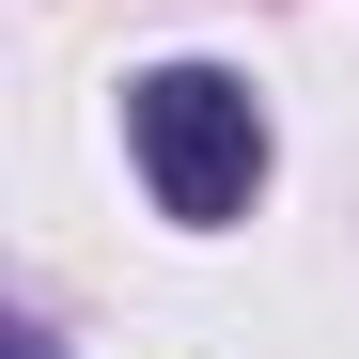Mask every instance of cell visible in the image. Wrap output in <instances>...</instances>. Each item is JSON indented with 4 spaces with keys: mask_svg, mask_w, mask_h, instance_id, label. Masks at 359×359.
<instances>
[{
    "mask_svg": "<svg viewBox=\"0 0 359 359\" xmlns=\"http://www.w3.org/2000/svg\"><path fill=\"white\" fill-rule=\"evenodd\" d=\"M126 141H141V188L188 234L250 219V188H266V109H250V79H219V63H156L126 94Z\"/></svg>",
    "mask_w": 359,
    "mask_h": 359,
    "instance_id": "1",
    "label": "cell"
}]
</instances>
